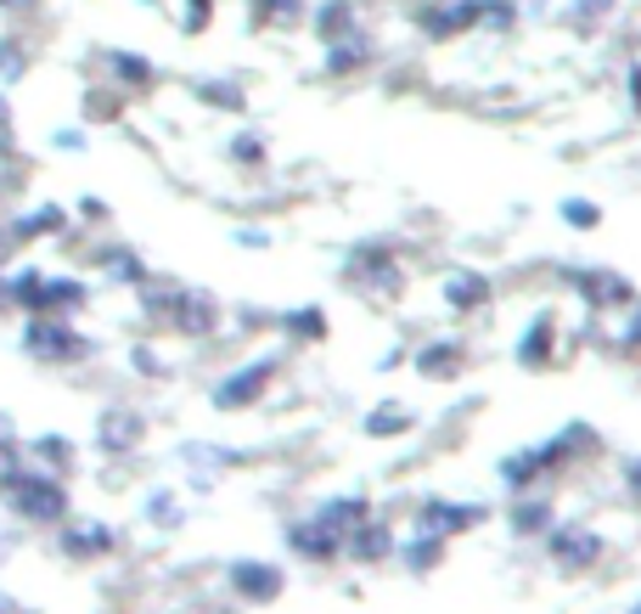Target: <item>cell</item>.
<instances>
[{"mask_svg":"<svg viewBox=\"0 0 641 614\" xmlns=\"http://www.w3.org/2000/svg\"><path fill=\"white\" fill-rule=\"evenodd\" d=\"M417 377H428V384H451V377H462L467 366V344L462 339H428L417 355H411Z\"/></svg>","mask_w":641,"mask_h":614,"instance_id":"cell-18","label":"cell"},{"mask_svg":"<svg viewBox=\"0 0 641 614\" xmlns=\"http://www.w3.org/2000/svg\"><path fill=\"white\" fill-rule=\"evenodd\" d=\"M625 485L630 496H641V457H625Z\"/></svg>","mask_w":641,"mask_h":614,"instance_id":"cell-50","label":"cell"},{"mask_svg":"<svg viewBox=\"0 0 641 614\" xmlns=\"http://www.w3.org/2000/svg\"><path fill=\"white\" fill-rule=\"evenodd\" d=\"M186 90H191V97L203 102L209 113H220V119H242V113H248V90H242L231 74H197Z\"/></svg>","mask_w":641,"mask_h":614,"instance_id":"cell-17","label":"cell"},{"mask_svg":"<svg viewBox=\"0 0 641 614\" xmlns=\"http://www.w3.org/2000/svg\"><path fill=\"white\" fill-rule=\"evenodd\" d=\"M254 29H299L310 23V0H248Z\"/></svg>","mask_w":641,"mask_h":614,"instance_id":"cell-29","label":"cell"},{"mask_svg":"<svg viewBox=\"0 0 641 614\" xmlns=\"http://www.w3.org/2000/svg\"><path fill=\"white\" fill-rule=\"evenodd\" d=\"M225 581H231V592L242 603H276L281 586H287V575L276 570V563H265V558H236L225 570Z\"/></svg>","mask_w":641,"mask_h":614,"instance_id":"cell-14","label":"cell"},{"mask_svg":"<svg viewBox=\"0 0 641 614\" xmlns=\"http://www.w3.org/2000/svg\"><path fill=\"white\" fill-rule=\"evenodd\" d=\"M563 282L585 299L590 316H614V310H630L636 305V282L614 265H563Z\"/></svg>","mask_w":641,"mask_h":614,"instance_id":"cell-4","label":"cell"},{"mask_svg":"<svg viewBox=\"0 0 641 614\" xmlns=\"http://www.w3.org/2000/svg\"><path fill=\"white\" fill-rule=\"evenodd\" d=\"M557 215H563V226H574V231H597V226H603V204H597V198H563Z\"/></svg>","mask_w":641,"mask_h":614,"instance_id":"cell-39","label":"cell"},{"mask_svg":"<svg viewBox=\"0 0 641 614\" xmlns=\"http://www.w3.org/2000/svg\"><path fill=\"white\" fill-rule=\"evenodd\" d=\"M0 310H12V299H7V271H0Z\"/></svg>","mask_w":641,"mask_h":614,"instance_id":"cell-53","label":"cell"},{"mask_svg":"<svg viewBox=\"0 0 641 614\" xmlns=\"http://www.w3.org/2000/svg\"><path fill=\"white\" fill-rule=\"evenodd\" d=\"M276 321H281V333H287L292 344H321V339L332 333V321H327L321 305H292V310H281Z\"/></svg>","mask_w":641,"mask_h":614,"instance_id":"cell-27","label":"cell"},{"mask_svg":"<svg viewBox=\"0 0 641 614\" xmlns=\"http://www.w3.org/2000/svg\"><path fill=\"white\" fill-rule=\"evenodd\" d=\"M579 435H585V429L574 423V429H563V435H552V440H534L529 451L501 457V485H507V491H518V496H529L540 474H552V468H557L563 457H574V451H579V446H574Z\"/></svg>","mask_w":641,"mask_h":614,"instance_id":"cell-5","label":"cell"},{"mask_svg":"<svg viewBox=\"0 0 641 614\" xmlns=\"http://www.w3.org/2000/svg\"><path fill=\"white\" fill-rule=\"evenodd\" d=\"M7 226H12V238H18V243H40V238H63L74 220H68L63 204H34V209H23V215L7 220Z\"/></svg>","mask_w":641,"mask_h":614,"instance_id":"cell-24","label":"cell"},{"mask_svg":"<svg viewBox=\"0 0 641 614\" xmlns=\"http://www.w3.org/2000/svg\"><path fill=\"white\" fill-rule=\"evenodd\" d=\"M400 558H406V570H411V575H428V570H439V558H445V541L417 530V536L400 547Z\"/></svg>","mask_w":641,"mask_h":614,"instance_id":"cell-36","label":"cell"},{"mask_svg":"<svg viewBox=\"0 0 641 614\" xmlns=\"http://www.w3.org/2000/svg\"><path fill=\"white\" fill-rule=\"evenodd\" d=\"M29 462L45 468V474H57V480H68V468H74V440H68V435H40V440H29Z\"/></svg>","mask_w":641,"mask_h":614,"instance_id":"cell-30","label":"cell"},{"mask_svg":"<svg viewBox=\"0 0 641 614\" xmlns=\"http://www.w3.org/2000/svg\"><path fill=\"white\" fill-rule=\"evenodd\" d=\"M630 614H641V597H636V603H630Z\"/></svg>","mask_w":641,"mask_h":614,"instance_id":"cell-55","label":"cell"},{"mask_svg":"<svg viewBox=\"0 0 641 614\" xmlns=\"http://www.w3.org/2000/svg\"><path fill=\"white\" fill-rule=\"evenodd\" d=\"M518 7H523V12H546V7H552V0H518Z\"/></svg>","mask_w":641,"mask_h":614,"instance_id":"cell-52","label":"cell"},{"mask_svg":"<svg viewBox=\"0 0 641 614\" xmlns=\"http://www.w3.org/2000/svg\"><path fill=\"white\" fill-rule=\"evenodd\" d=\"M90 305V282H79V276H63V271H52L45 276V310L40 316H79Z\"/></svg>","mask_w":641,"mask_h":614,"instance_id":"cell-25","label":"cell"},{"mask_svg":"<svg viewBox=\"0 0 641 614\" xmlns=\"http://www.w3.org/2000/svg\"><path fill=\"white\" fill-rule=\"evenodd\" d=\"M276 372H281V355H276V350L242 361V366H231L220 384L209 390V406H214V412H248V406H259V401L270 395V384H276Z\"/></svg>","mask_w":641,"mask_h":614,"instance_id":"cell-3","label":"cell"},{"mask_svg":"<svg viewBox=\"0 0 641 614\" xmlns=\"http://www.w3.org/2000/svg\"><path fill=\"white\" fill-rule=\"evenodd\" d=\"M372 57H377L372 34H366V29H355L350 40L321 45V74H327V79H355V74H366V68H372Z\"/></svg>","mask_w":641,"mask_h":614,"instance_id":"cell-16","label":"cell"},{"mask_svg":"<svg viewBox=\"0 0 641 614\" xmlns=\"http://www.w3.org/2000/svg\"><path fill=\"white\" fill-rule=\"evenodd\" d=\"M214 23V0H180V29L186 34H203Z\"/></svg>","mask_w":641,"mask_h":614,"instance_id":"cell-40","label":"cell"},{"mask_svg":"<svg viewBox=\"0 0 641 614\" xmlns=\"http://www.w3.org/2000/svg\"><path fill=\"white\" fill-rule=\"evenodd\" d=\"M130 366H135V372H146V377H169V366L158 361V350H153V344H135V350H130Z\"/></svg>","mask_w":641,"mask_h":614,"instance_id":"cell-42","label":"cell"},{"mask_svg":"<svg viewBox=\"0 0 641 614\" xmlns=\"http://www.w3.org/2000/svg\"><path fill=\"white\" fill-rule=\"evenodd\" d=\"M0 153H12V97L0 90Z\"/></svg>","mask_w":641,"mask_h":614,"instance_id":"cell-47","label":"cell"},{"mask_svg":"<svg viewBox=\"0 0 641 614\" xmlns=\"http://www.w3.org/2000/svg\"><path fill=\"white\" fill-rule=\"evenodd\" d=\"M614 350H619V355H641V305L630 310V321H625V333H619Z\"/></svg>","mask_w":641,"mask_h":614,"instance_id":"cell-43","label":"cell"},{"mask_svg":"<svg viewBox=\"0 0 641 614\" xmlns=\"http://www.w3.org/2000/svg\"><path fill=\"white\" fill-rule=\"evenodd\" d=\"M350 288L366 299H394L406 288V265L394 254V243H361L350 254Z\"/></svg>","mask_w":641,"mask_h":614,"instance_id":"cell-6","label":"cell"},{"mask_svg":"<svg viewBox=\"0 0 641 614\" xmlns=\"http://www.w3.org/2000/svg\"><path fill=\"white\" fill-rule=\"evenodd\" d=\"M34 52H29V40L23 34H0V85H18L29 74Z\"/></svg>","mask_w":641,"mask_h":614,"instance_id":"cell-35","label":"cell"},{"mask_svg":"<svg viewBox=\"0 0 641 614\" xmlns=\"http://www.w3.org/2000/svg\"><path fill=\"white\" fill-rule=\"evenodd\" d=\"M141 440H146V417L135 406L113 401V406L96 412V451H102V457H130Z\"/></svg>","mask_w":641,"mask_h":614,"instance_id":"cell-8","label":"cell"},{"mask_svg":"<svg viewBox=\"0 0 641 614\" xmlns=\"http://www.w3.org/2000/svg\"><path fill=\"white\" fill-rule=\"evenodd\" d=\"M52 147H57V153H85V147H90V135H85L79 124H63V130L52 135Z\"/></svg>","mask_w":641,"mask_h":614,"instance_id":"cell-44","label":"cell"},{"mask_svg":"<svg viewBox=\"0 0 641 614\" xmlns=\"http://www.w3.org/2000/svg\"><path fill=\"white\" fill-rule=\"evenodd\" d=\"M310 518H316V525H321L327 536L350 541L355 530H366V525H372V496H366V491H338V496H321Z\"/></svg>","mask_w":641,"mask_h":614,"instance_id":"cell-10","label":"cell"},{"mask_svg":"<svg viewBox=\"0 0 641 614\" xmlns=\"http://www.w3.org/2000/svg\"><path fill=\"white\" fill-rule=\"evenodd\" d=\"M478 7L484 0H422L417 7V34L433 40V45L467 40V34H478Z\"/></svg>","mask_w":641,"mask_h":614,"instance_id":"cell-7","label":"cell"},{"mask_svg":"<svg viewBox=\"0 0 641 614\" xmlns=\"http://www.w3.org/2000/svg\"><path fill=\"white\" fill-rule=\"evenodd\" d=\"M0 502H7L18 518H29V525H63L68 518V485L57 474H45V468L23 462L18 451L0 457Z\"/></svg>","mask_w":641,"mask_h":614,"instance_id":"cell-1","label":"cell"},{"mask_svg":"<svg viewBox=\"0 0 641 614\" xmlns=\"http://www.w3.org/2000/svg\"><path fill=\"white\" fill-rule=\"evenodd\" d=\"M57 547L74 563H90V558L113 552V525H102V518H63V525H57Z\"/></svg>","mask_w":641,"mask_h":614,"instance_id":"cell-15","label":"cell"},{"mask_svg":"<svg viewBox=\"0 0 641 614\" xmlns=\"http://www.w3.org/2000/svg\"><path fill=\"white\" fill-rule=\"evenodd\" d=\"M411 423H417V412L406 401H383V406L366 412V435L372 440H394V435H411Z\"/></svg>","mask_w":641,"mask_h":614,"instance_id":"cell-31","label":"cell"},{"mask_svg":"<svg viewBox=\"0 0 641 614\" xmlns=\"http://www.w3.org/2000/svg\"><path fill=\"white\" fill-rule=\"evenodd\" d=\"M625 102H630V113L641 119V63H625Z\"/></svg>","mask_w":641,"mask_h":614,"instance_id":"cell-45","label":"cell"},{"mask_svg":"<svg viewBox=\"0 0 641 614\" xmlns=\"http://www.w3.org/2000/svg\"><path fill=\"white\" fill-rule=\"evenodd\" d=\"M79 215H85V220H96V226H102V220H108L113 209H108L102 198H79Z\"/></svg>","mask_w":641,"mask_h":614,"instance_id":"cell-48","label":"cell"},{"mask_svg":"<svg viewBox=\"0 0 641 614\" xmlns=\"http://www.w3.org/2000/svg\"><path fill=\"white\" fill-rule=\"evenodd\" d=\"M546 552H552V563H557L563 575H585L590 563L603 558V536L590 530V525H557L546 536Z\"/></svg>","mask_w":641,"mask_h":614,"instance_id":"cell-11","label":"cell"},{"mask_svg":"<svg viewBox=\"0 0 641 614\" xmlns=\"http://www.w3.org/2000/svg\"><path fill=\"white\" fill-rule=\"evenodd\" d=\"M439 294H445V310L451 316H478V310L496 305V282H489L484 271H473V265H456V271H445Z\"/></svg>","mask_w":641,"mask_h":614,"instance_id":"cell-12","label":"cell"},{"mask_svg":"<svg viewBox=\"0 0 641 614\" xmlns=\"http://www.w3.org/2000/svg\"><path fill=\"white\" fill-rule=\"evenodd\" d=\"M518 23H523L518 0H484L478 7V34H512Z\"/></svg>","mask_w":641,"mask_h":614,"instance_id":"cell-37","label":"cell"},{"mask_svg":"<svg viewBox=\"0 0 641 614\" xmlns=\"http://www.w3.org/2000/svg\"><path fill=\"white\" fill-rule=\"evenodd\" d=\"M478 525H484V507H473V502L428 496V502L417 507V530H422V536H439V541L467 536V530H478Z\"/></svg>","mask_w":641,"mask_h":614,"instance_id":"cell-9","label":"cell"},{"mask_svg":"<svg viewBox=\"0 0 641 614\" xmlns=\"http://www.w3.org/2000/svg\"><path fill=\"white\" fill-rule=\"evenodd\" d=\"M102 68H108V85L113 90H146V85L158 79V63L146 57V52H124V45H108Z\"/></svg>","mask_w":641,"mask_h":614,"instance_id":"cell-20","label":"cell"},{"mask_svg":"<svg viewBox=\"0 0 641 614\" xmlns=\"http://www.w3.org/2000/svg\"><path fill=\"white\" fill-rule=\"evenodd\" d=\"M355 29H361V7H355V0H316V7H310V34L321 45L350 40Z\"/></svg>","mask_w":641,"mask_h":614,"instance_id":"cell-22","label":"cell"},{"mask_svg":"<svg viewBox=\"0 0 641 614\" xmlns=\"http://www.w3.org/2000/svg\"><path fill=\"white\" fill-rule=\"evenodd\" d=\"M552 350H557V310H534L529 327L518 333V366L523 372H540V366L552 361Z\"/></svg>","mask_w":641,"mask_h":614,"instance_id":"cell-19","label":"cell"},{"mask_svg":"<svg viewBox=\"0 0 641 614\" xmlns=\"http://www.w3.org/2000/svg\"><path fill=\"white\" fill-rule=\"evenodd\" d=\"M90 265L102 271L108 282H119V288H141V282L153 276V265H146V260H141V249H130V243H102Z\"/></svg>","mask_w":641,"mask_h":614,"instance_id":"cell-21","label":"cell"},{"mask_svg":"<svg viewBox=\"0 0 641 614\" xmlns=\"http://www.w3.org/2000/svg\"><path fill=\"white\" fill-rule=\"evenodd\" d=\"M12 249H18V238H12V226H7V220H0V271H7V265H12Z\"/></svg>","mask_w":641,"mask_h":614,"instance_id":"cell-49","label":"cell"},{"mask_svg":"<svg viewBox=\"0 0 641 614\" xmlns=\"http://www.w3.org/2000/svg\"><path fill=\"white\" fill-rule=\"evenodd\" d=\"M18 451V423H12V412L0 406V457H12Z\"/></svg>","mask_w":641,"mask_h":614,"instance_id":"cell-46","label":"cell"},{"mask_svg":"<svg viewBox=\"0 0 641 614\" xmlns=\"http://www.w3.org/2000/svg\"><path fill=\"white\" fill-rule=\"evenodd\" d=\"M0 12H7V18H23V12H40V0H0Z\"/></svg>","mask_w":641,"mask_h":614,"instance_id":"cell-51","label":"cell"},{"mask_svg":"<svg viewBox=\"0 0 641 614\" xmlns=\"http://www.w3.org/2000/svg\"><path fill=\"white\" fill-rule=\"evenodd\" d=\"M146 518H153V525H180V507H175V491H153L146 496Z\"/></svg>","mask_w":641,"mask_h":614,"instance_id":"cell-41","label":"cell"},{"mask_svg":"<svg viewBox=\"0 0 641 614\" xmlns=\"http://www.w3.org/2000/svg\"><path fill=\"white\" fill-rule=\"evenodd\" d=\"M220 321H225V310L203 288H180V299L169 310V327H175L180 339H209V333H220Z\"/></svg>","mask_w":641,"mask_h":614,"instance_id":"cell-13","label":"cell"},{"mask_svg":"<svg viewBox=\"0 0 641 614\" xmlns=\"http://www.w3.org/2000/svg\"><path fill=\"white\" fill-rule=\"evenodd\" d=\"M0 614H12V597L7 592H0Z\"/></svg>","mask_w":641,"mask_h":614,"instance_id":"cell-54","label":"cell"},{"mask_svg":"<svg viewBox=\"0 0 641 614\" xmlns=\"http://www.w3.org/2000/svg\"><path fill=\"white\" fill-rule=\"evenodd\" d=\"M225 153H231V164H242V169H259V164L270 158V147H265V135H259V130H231Z\"/></svg>","mask_w":641,"mask_h":614,"instance_id":"cell-38","label":"cell"},{"mask_svg":"<svg viewBox=\"0 0 641 614\" xmlns=\"http://www.w3.org/2000/svg\"><path fill=\"white\" fill-rule=\"evenodd\" d=\"M343 552H350L355 563H383V558H394V536L377 525V518H372V525L366 530H355L350 541H343Z\"/></svg>","mask_w":641,"mask_h":614,"instance_id":"cell-33","label":"cell"},{"mask_svg":"<svg viewBox=\"0 0 641 614\" xmlns=\"http://www.w3.org/2000/svg\"><path fill=\"white\" fill-rule=\"evenodd\" d=\"M287 552L305 563H332V558H343V541L327 536L316 518H299V525H287Z\"/></svg>","mask_w":641,"mask_h":614,"instance_id":"cell-23","label":"cell"},{"mask_svg":"<svg viewBox=\"0 0 641 614\" xmlns=\"http://www.w3.org/2000/svg\"><path fill=\"white\" fill-rule=\"evenodd\" d=\"M180 288L186 282H175V276H146L141 288H135V305L146 310V316H158V321H169V310H175V299H180Z\"/></svg>","mask_w":641,"mask_h":614,"instance_id":"cell-32","label":"cell"},{"mask_svg":"<svg viewBox=\"0 0 641 614\" xmlns=\"http://www.w3.org/2000/svg\"><path fill=\"white\" fill-rule=\"evenodd\" d=\"M507 525H512V536H552L557 530V513H552V502L546 496H518V507H512V518H507Z\"/></svg>","mask_w":641,"mask_h":614,"instance_id":"cell-28","label":"cell"},{"mask_svg":"<svg viewBox=\"0 0 641 614\" xmlns=\"http://www.w3.org/2000/svg\"><path fill=\"white\" fill-rule=\"evenodd\" d=\"M619 7H625V0H568V12H563V18H568L574 34H597Z\"/></svg>","mask_w":641,"mask_h":614,"instance_id":"cell-34","label":"cell"},{"mask_svg":"<svg viewBox=\"0 0 641 614\" xmlns=\"http://www.w3.org/2000/svg\"><path fill=\"white\" fill-rule=\"evenodd\" d=\"M45 276H52V271H40V265L7 271V299H12V310H23V316H40L45 310Z\"/></svg>","mask_w":641,"mask_h":614,"instance_id":"cell-26","label":"cell"},{"mask_svg":"<svg viewBox=\"0 0 641 614\" xmlns=\"http://www.w3.org/2000/svg\"><path fill=\"white\" fill-rule=\"evenodd\" d=\"M18 344H23L29 361H52V366H79V361L96 355L90 333L79 321H68V316H29Z\"/></svg>","mask_w":641,"mask_h":614,"instance_id":"cell-2","label":"cell"}]
</instances>
